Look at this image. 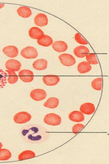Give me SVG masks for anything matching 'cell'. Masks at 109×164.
<instances>
[{"mask_svg":"<svg viewBox=\"0 0 109 164\" xmlns=\"http://www.w3.org/2000/svg\"><path fill=\"white\" fill-rule=\"evenodd\" d=\"M20 54L22 57L28 59L35 58L38 56L36 49L31 46H28L23 49L21 51Z\"/></svg>","mask_w":109,"mask_h":164,"instance_id":"cell-4","label":"cell"},{"mask_svg":"<svg viewBox=\"0 0 109 164\" xmlns=\"http://www.w3.org/2000/svg\"><path fill=\"white\" fill-rule=\"evenodd\" d=\"M86 56L87 62L90 64H97L98 63L97 59L94 53L88 54Z\"/></svg>","mask_w":109,"mask_h":164,"instance_id":"cell-26","label":"cell"},{"mask_svg":"<svg viewBox=\"0 0 109 164\" xmlns=\"http://www.w3.org/2000/svg\"><path fill=\"white\" fill-rule=\"evenodd\" d=\"M20 135L25 142L32 144L42 143L49 138V131L45 128L38 125H25L21 129Z\"/></svg>","mask_w":109,"mask_h":164,"instance_id":"cell-1","label":"cell"},{"mask_svg":"<svg viewBox=\"0 0 109 164\" xmlns=\"http://www.w3.org/2000/svg\"><path fill=\"white\" fill-rule=\"evenodd\" d=\"M5 71L8 74V81L10 84H13L16 83L18 79V77L15 71L10 70H6Z\"/></svg>","mask_w":109,"mask_h":164,"instance_id":"cell-23","label":"cell"},{"mask_svg":"<svg viewBox=\"0 0 109 164\" xmlns=\"http://www.w3.org/2000/svg\"><path fill=\"white\" fill-rule=\"evenodd\" d=\"M28 34L33 39H38L44 34L43 32L41 29L36 27L31 28L28 31Z\"/></svg>","mask_w":109,"mask_h":164,"instance_id":"cell-17","label":"cell"},{"mask_svg":"<svg viewBox=\"0 0 109 164\" xmlns=\"http://www.w3.org/2000/svg\"><path fill=\"white\" fill-rule=\"evenodd\" d=\"M52 47L55 51L58 52L65 51L68 48L67 44L62 41H55L52 44Z\"/></svg>","mask_w":109,"mask_h":164,"instance_id":"cell-16","label":"cell"},{"mask_svg":"<svg viewBox=\"0 0 109 164\" xmlns=\"http://www.w3.org/2000/svg\"><path fill=\"white\" fill-rule=\"evenodd\" d=\"M58 58L62 64L66 66H72L76 62L75 58L71 55L68 53H63L60 55Z\"/></svg>","mask_w":109,"mask_h":164,"instance_id":"cell-5","label":"cell"},{"mask_svg":"<svg viewBox=\"0 0 109 164\" xmlns=\"http://www.w3.org/2000/svg\"><path fill=\"white\" fill-rule=\"evenodd\" d=\"M18 76L21 80L25 82H29L34 79V74L31 70H23L18 73Z\"/></svg>","mask_w":109,"mask_h":164,"instance_id":"cell-7","label":"cell"},{"mask_svg":"<svg viewBox=\"0 0 109 164\" xmlns=\"http://www.w3.org/2000/svg\"><path fill=\"white\" fill-rule=\"evenodd\" d=\"M90 52L88 49L84 46L76 47L73 50V53L77 57L82 58L86 56Z\"/></svg>","mask_w":109,"mask_h":164,"instance_id":"cell-13","label":"cell"},{"mask_svg":"<svg viewBox=\"0 0 109 164\" xmlns=\"http://www.w3.org/2000/svg\"><path fill=\"white\" fill-rule=\"evenodd\" d=\"M4 54L10 58H14L18 53V48L14 46H8L5 47L2 50Z\"/></svg>","mask_w":109,"mask_h":164,"instance_id":"cell-10","label":"cell"},{"mask_svg":"<svg viewBox=\"0 0 109 164\" xmlns=\"http://www.w3.org/2000/svg\"><path fill=\"white\" fill-rule=\"evenodd\" d=\"M37 42L40 45L48 47L52 44L53 40L50 36L44 34L37 39Z\"/></svg>","mask_w":109,"mask_h":164,"instance_id":"cell-15","label":"cell"},{"mask_svg":"<svg viewBox=\"0 0 109 164\" xmlns=\"http://www.w3.org/2000/svg\"><path fill=\"white\" fill-rule=\"evenodd\" d=\"M11 156V153L8 149H0V160H8Z\"/></svg>","mask_w":109,"mask_h":164,"instance_id":"cell-25","label":"cell"},{"mask_svg":"<svg viewBox=\"0 0 109 164\" xmlns=\"http://www.w3.org/2000/svg\"><path fill=\"white\" fill-rule=\"evenodd\" d=\"M35 24L39 26H44L48 24V19L47 16L43 13H39L35 17L34 19Z\"/></svg>","mask_w":109,"mask_h":164,"instance_id":"cell-12","label":"cell"},{"mask_svg":"<svg viewBox=\"0 0 109 164\" xmlns=\"http://www.w3.org/2000/svg\"><path fill=\"white\" fill-rule=\"evenodd\" d=\"M84 127V125L81 124H77L74 125L72 130L74 134L76 135L80 132Z\"/></svg>","mask_w":109,"mask_h":164,"instance_id":"cell-29","label":"cell"},{"mask_svg":"<svg viewBox=\"0 0 109 164\" xmlns=\"http://www.w3.org/2000/svg\"><path fill=\"white\" fill-rule=\"evenodd\" d=\"M7 74L0 69V88H3L6 83Z\"/></svg>","mask_w":109,"mask_h":164,"instance_id":"cell-27","label":"cell"},{"mask_svg":"<svg viewBox=\"0 0 109 164\" xmlns=\"http://www.w3.org/2000/svg\"><path fill=\"white\" fill-rule=\"evenodd\" d=\"M74 39L75 41L79 44L82 45H86L88 44V42L78 32L75 34Z\"/></svg>","mask_w":109,"mask_h":164,"instance_id":"cell-28","label":"cell"},{"mask_svg":"<svg viewBox=\"0 0 109 164\" xmlns=\"http://www.w3.org/2000/svg\"><path fill=\"white\" fill-rule=\"evenodd\" d=\"M5 5V4L4 3L0 4V9L3 8Z\"/></svg>","mask_w":109,"mask_h":164,"instance_id":"cell-30","label":"cell"},{"mask_svg":"<svg viewBox=\"0 0 109 164\" xmlns=\"http://www.w3.org/2000/svg\"><path fill=\"white\" fill-rule=\"evenodd\" d=\"M102 78L98 77L94 79L91 82L92 87L94 90L100 91L102 89Z\"/></svg>","mask_w":109,"mask_h":164,"instance_id":"cell-24","label":"cell"},{"mask_svg":"<svg viewBox=\"0 0 109 164\" xmlns=\"http://www.w3.org/2000/svg\"><path fill=\"white\" fill-rule=\"evenodd\" d=\"M59 102V100L57 98L51 97L44 103L43 105L46 107L53 109L58 106Z\"/></svg>","mask_w":109,"mask_h":164,"instance_id":"cell-20","label":"cell"},{"mask_svg":"<svg viewBox=\"0 0 109 164\" xmlns=\"http://www.w3.org/2000/svg\"><path fill=\"white\" fill-rule=\"evenodd\" d=\"M2 146H3L2 144V143L0 142V149H1Z\"/></svg>","mask_w":109,"mask_h":164,"instance_id":"cell-31","label":"cell"},{"mask_svg":"<svg viewBox=\"0 0 109 164\" xmlns=\"http://www.w3.org/2000/svg\"><path fill=\"white\" fill-rule=\"evenodd\" d=\"M92 67L90 64L86 61H82L78 65L77 70L81 73H86L90 71Z\"/></svg>","mask_w":109,"mask_h":164,"instance_id":"cell-19","label":"cell"},{"mask_svg":"<svg viewBox=\"0 0 109 164\" xmlns=\"http://www.w3.org/2000/svg\"><path fill=\"white\" fill-rule=\"evenodd\" d=\"M31 118V115L25 111H21L16 114L13 117L15 122L18 124H24L29 121Z\"/></svg>","mask_w":109,"mask_h":164,"instance_id":"cell-3","label":"cell"},{"mask_svg":"<svg viewBox=\"0 0 109 164\" xmlns=\"http://www.w3.org/2000/svg\"><path fill=\"white\" fill-rule=\"evenodd\" d=\"M80 110L82 113L90 115L95 112V107L92 103L87 102L82 104L80 106Z\"/></svg>","mask_w":109,"mask_h":164,"instance_id":"cell-11","label":"cell"},{"mask_svg":"<svg viewBox=\"0 0 109 164\" xmlns=\"http://www.w3.org/2000/svg\"><path fill=\"white\" fill-rule=\"evenodd\" d=\"M18 14L20 16L24 18H27L32 14L30 8L25 6H21L17 10Z\"/></svg>","mask_w":109,"mask_h":164,"instance_id":"cell-21","label":"cell"},{"mask_svg":"<svg viewBox=\"0 0 109 164\" xmlns=\"http://www.w3.org/2000/svg\"><path fill=\"white\" fill-rule=\"evenodd\" d=\"M34 152L31 150H27L21 152L18 156L19 160H22L35 157Z\"/></svg>","mask_w":109,"mask_h":164,"instance_id":"cell-22","label":"cell"},{"mask_svg":"<svg viewBox=\"0 0 109 164\" xmlns=\"http://www.w3.org/2000/svg\"><path fill=\"white\" fill-rule=\"evenodd\" d=\"M48 62L45 59H41L35 61L32 64L33 67L38 70H41L46 69L47 66Z\"/></svg>","mask_w":109,"mask_h":164,"instance_id":"cell-18","label":"cell"},{"mask_svg":"<svg viewBox=\"0 0 109 164\" xmlns=\"http://www.w3.org/2000/svg\"><path fill=\"white\" fill-rule=\"evenodd\" d=\"M68 118L71 121L79 122L83 121L84 120V116L81 112L74 111L70 112L68 115Z\"/></svg>","mask_w":109,"mask_h":164,"instance_id":"cell-14","label":"cell"},{"mask_svg":"<svg viewBox=\"0 0 109 164\" xmlns=\"http://www.w3.org/2000/svg\"><path fill=\"white\" fill-rule=\"evenodd\" d=\"M5 67L8 70L17 71L20 70L21 67V64L17 60L11 59L6 62Z\"/></svg>","mask_w":109,"mask_h":164,"instance_id":"cell-9","label":"cell"},{"mask_svg":"<svg viewBox=\"0 0 109 164\" xmlns=\"http://www.w3.org/2000/svg\"><path fill=\"white\" fill-rule=\"evenodd\" d=\"M47 96L46 91L41 89H34L31 91L30 93V96L31 98L37 101L43 100Z\"/></svg>","mask_w":109,"mask_h":164,"instance_id":"cell-6","label":"cell"},{"mask_svg":"<svg viewBox=\"0 0 109 164\" xmlns=\"http://www.w3.org/2000/svg\"><path fill=\"white\" fill-rule=\"evenodd\" d=\"M61 118L59 115L53 113L47 114L43 119L44 123L52 126L59 125L61 122Z\"/></svg>","mask_w":109,"mask_h":164,"instance_id":"cell-2","label":"cell"},{"mask_svg":"<svg viewBox=\"0 0 109 164\" xmlns=\"http://www.w3.org/2000/svg\"><path fill=\"white\" fill-rule=\"evenodd\" d=\"M42 80L45 84L51 86L56 85L60 81V78L58 76L49 74L44 76Z\"/></svg>","mask_w":109,"mask_h":164,"instance_id":"cell-8","label":"cell"}]
</instances>
